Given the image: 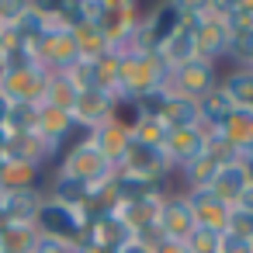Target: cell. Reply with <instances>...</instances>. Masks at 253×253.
Returning <instances> with one entry per match:
<instances>
[{"label": "cell", "mask_w": 253, "mask_h": 253, "mask_svg": "<svg viewBox=\"0 0 253 253\" xmlns=\"http://www.w3.org/2000/svg\"><path fill=\"white\" fill-rule=\"evenodd\" d=\"M0 198H4V194H0Z\"/></svg>", "instance_id": "1"}]
</instances>
